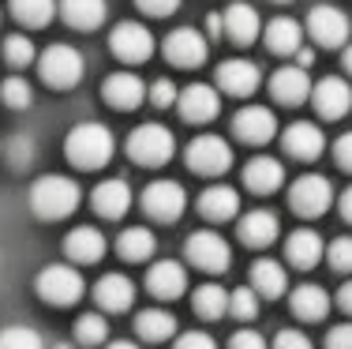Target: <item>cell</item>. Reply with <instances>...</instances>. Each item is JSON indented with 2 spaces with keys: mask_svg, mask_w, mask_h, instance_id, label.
<instances>
[{
  "mask_svg": "<svg viewBox=\"0 0 352 349\" xmlns=\"http://www.w3.org/2000/svg\"><path fill=\"white\" fill-rule=\"evenodd\" d=\"M116 151V139L105 124L98 120H87V124H75L64 139V154L75 169H102L109 165V158Z\"/></svg>",
  "mask_w": 352,
  "mask_h": 349,
  "instance_id": "obj_1",
  "label": "cell"
},
{
  "mask_svg": "<svg viewBox=\"0 0 352 349\" xmlns=\"http://www.w3.org/2000/svg\"><path fill=\"white\" fill-rule=\"evenodd\" d=\"M79 199H82L79 184L72 177H60V173H45V177H38L30 184V211L45 222H60L68 214H75Z\"/></svg>",
  "mask_w": 352,
  "mask_h": 349,
  "instance_id": "obj_2",
  "label": "cell"
},
{
  "mask_svg": "<svg viewBox=\"0 0 352 349\" xmlns=\"http://www.w3.org/2000/svg\"><path fill=\"white\" fill-rule=\"evenodd\" d=\"M38 76L41 83H49L53 90H72L75 83L82 79V56L75 45H64V41H53L38 53Z\"/></svg>",
  "mask_w": 352,
  "mask_h": 349,
  "instance_id": "obj_3",
  "label": "cell"
},
{
  "mask_svg": "<svg viewBox=\"0 0 352 349\" xmlns=\"http://www.w3.org/2000/svg\"><path fill=\"white\" fill-rule=\"evenodd\" d=\"M176 151V139L165 124H139L128 136V158L135 165H146V169H157L165 165Z\"/></svg>",
  "mask_w": 352,
  "mask_h": 349,
  "instance_id": "obj_4",
  "label": "cell"
},
{
  "mask_svg": "<svg viewBox=\"0 0 352 349\" xmlns=\"http://www.w3.org/2000/svg\"><path fill=\"white\" fill-rule=\"evenodd\" d=\"M38 297L45 304H56V308H64V304H75L82 297V274L75 263H49L45 271L38 274Z\"/></svg>",
  "mask_w": 352,
  "mask_h": 349,
  "instance_id": "obj_5",
  "label": "cell"
},
{
  "mask_svg": "<svg viewBox=\"0 0 352 349\" xmlns=\"http://www.w3.org/2000/svg\"><path fill=\"white\" fill-rule=\"evenodd\" d=\"M184 255H188L191 267H199L206 274H221V271H229V263H232V248L217 229L191 233L188 244H184Z\"/></svg>",
  "mask_w": 352,
  "mask_h": 349,
  "instance_id": "obj_6",
  "label": "cell"
},
{
  "mask_svg": "<svg viewBox=\"0 0 352 349\" xmlns=\"http://www.w3.org/2000/svg\"><path fill=\"white\" fill-rule=\"evenodd\" d=\"M184 162L199 177H221L232 165V147L221 136H195L188 143V151H184Z\"/></svg>",
  "mask_w": 352,
  "mask_h": 349,
  "instance_id": "obj_7",
  "label": "cell"
},
{
  "mask_svg": "<svg viewBox=\"0 0 352 349\" xmlns=\"http://www.w3.org/2000/svg\"><path fill=\"white\" fill-rule=\"evenodd\" d=\"M349 30H352L349 15L341 12V8H333V4L311 8V15H307V23H304V34H311V41L322 45V49L349 45Z\"/></svg>",
  "mask_w": 352,
  "mask_h": 349,
  "instance_id": "obj_8",
  "label": "cell"
},
{
  "mask_svg": "<svg viewBox=\"0 0 352 349\" xmlns=\"http://www.w3.org/2000/svg\"><path fill=\"white\" fill-rule=\"evenodd\" d=\"M330 203H333V184L326 177H318V173H304V177H296L289 184V207L296 214H304V218L326 214Z\"/></svg>",
  "mask_w": 352,
  "mask_h": 349,
  "instance_id": "obj_9",
  "label": "cell"
},
{
  "mask_svg": "<svg viewBox=\"0 0 352 349\" xmlns=\"http://www.w3.org/2000/svg\"><path fill=\"white\" fill-rule=\"evenodd\" d=\"M142 211L154 222H176L188 211V192H184L176 180H154V184H146V192H142Z\"/></svg>",
  "mask_w": 352,
  "mask_h": 349,
  "instance_id": "obj_10",
  "label": "cell"
},
{
  "mask_svg": "<svg viewBox=\"0 0 352 349\" xmlns=\"http://www.w3.org/2000/svg\"><path fill=\"white\" fill-rule=\"evenodd\" d=\"M109 49L116 53V61H128V64H142L150 61L154 53V34H150L142 23H116L113 34H109Z\"/></svg>",
  "mask_w": 352,
  "mask_h": 349,
  "instance_id": "obj_11",
  "label": "cell"
},
{
  "mask_svg": "<svg viewBox=\"0 0 352 349\" xmlns=\"http://www.w3.org/2000/svg\"><path fill=\"white\" fill-rule=\"evenodd\" d=\"M176 109L188 124H206L221 113V90L217 87H206V83H191L176 94Z\"/></svg>",
  "mask_w": 352,
  "mask_h": 349,
  "instance_id": "obj_12",
  "label": "cell"
},
{
  "mask_svg": "<svg viewBox=\"0 0 352 349\" xmlns=\"http://www.w3.org/2000/svg\"><path fill=\"white\" fill-rule=\"evenodd\" d=\"M232 131H236L240 143L263 147L278 136V116L266 109V105H244V109L232 116Z\"/></svg>",
  "mask_w": 352,
  "mask_h": 349,
  "instance_id": "obj_13",
  "label": "cell"
},
{
  "mask_svg": "<svg viewBox=\"0 0 352 349\" xmlns=\"http://www.w3.org/2000/svg\"><path fill=\"white\" fill-rule=\"evenodd\" d=\"M311 105L322 120H341L352 109V87L341 76H326L311 87Z\"/></svg>",
  "mask_w": 352,
  "mask_h": 349,
  "instance_id": "obj_14",
  "label": "cell"
},
{
  "mask_svg": "<svg viewBox=\"0 0 352 349\" xmlns=\"http://www.w3.org/2000/svg\"><path fill=\"white\" fill-rule=\"evenodd\" d=\"M162 53L169 64H176V68H199V64L206 61V38L199 34L195 27H180L162 41Z\"/></svg>",
  "mask_w": 352,
  "mask_h": 349,
  "instance_id": "obj_15",
  "label": "cell"
},
{
  "mask_svg": "<svg viewBox=\"0 0 352 349\" xmlns=\"http://www.w3.org/2000/svg\"><path fill=\"white\" fill-rule=\"evenodd\" d=\"M217 90H225V94L232 98H251L258 90V83H263V72H258L255 61H225L217 64Z\"/></svg>",
  "mask_w": 352,
  "mask_h": 349,
  "instance_id": "obj_16",
  "label": "cell"
},
{
  "mask_svg": "<svg viewBox=\"0 0 352 349\" xmlns=\"http://www.w3.org/2000/svg\"><path fill=\"white\" fill-rule=\"evenodd\" d=\"M102 98H105V105H113V109H120V113L139 109V105L146 102V83H142L135 72H113V76L102 83Z\"/></svg>",
  "mask_w": 352,
  "mask_h": 349,
  "instance_id": "obj_17",
  "label": "cell"
},
{
  "mask_svg": "<svg viewBox=\"0 0 352 349\" xmlns=\"http://www.w3.org/2000/svg\"><path fill=\"white\" fill-rule=\"evenodd\" d=\"M281 147H285V154L296 158V162H315V158L322 154V147H326V136H322L318 124L296 120V124H289V128L281 131Z\"/></svg>",
  "mask_w": 352,
  "mask_h": 349,
  "instance_id": "obj_18",
  "label": "cell"
},
{
  "mask_svg": "<svg viewBox=\"0 0 352 349\" xmlns=\"http://www.w3.org/2000/svg\"><path fill=\"white\" fill-rule=\"evenodd\" d=\"M105 248H109L105 233L94 226H79L64 237V255H68L75 267H94V263H102Z\"/></svg>",
  "mask_w": 352,
  "mask_h": 349,
  "instance_id": "obj_19",
  "label": "cell"
},
{
  "mask_svg": "<svg viewBox=\"0 0 352 349\" xmlns=\"http://www.w3.org/2000/svg\"><path fill=\"white\" fill-rule=\"evenodd\" d=\"M311 76H307V68H300V64H289V68H278L270 76V94L274 102L281 105H304L307 98H311Z\"/></svg>",
  "mask_w": 352,
  "mask_h": 349,
  "instance_id": "obj_20",
  "label": "cell"
},
{
  "mask_svg": "<svg viewBox=\"0 0 352 349\" xmlns=\"http://www.w3.org/2000/svg\"><path fill=\"white\" fill-rule=\"evenodd\" d=\"M94 301H98V308H102V312H128L131 304H135V282H131L128 274L109 271V274L98 278Z\"/></svg>",
  "mask_w": 352,
  "mask_h": 349,
  "instance_id": "obj_21",
  "label": "cell"
},
{
  "mask_svg": "<svg viewBox=\"0 0 352 349\" xmlns=\"http://www.w3.org/2000/svg\"><path fill=\"white\" fill-rule=\"evenodd\" d=\"M90 207H94L102 218H109V222L124 218V214L131 211V188H128V180H120V177L102 180V184L90 192Z\"/></svg>",
  "mask_w": 352,
  "mask_h": 349,
  "instance_id": "obj_22",
  "label": "cell"
},
{
  "mask_svg": "<svg viewBox=\"0 0 352 349\" xmlns=\"http://www.w3.org/2000/svg\"><path fill=\"white\" fill-rule=\"evenodd\" d=\"M146 289L154 297H162V301H176V297H184V289H188V271L176 260H157V263H150V271H146Z\"/></svg>",
  "mask_w": 352,
  "mask_h": 349,
  "instance_id": "obj_23",
  "label": "cell"
},
{
  "mask_svg": "<svg viewBox=\"0 0 352 349\" xmlns=\"http://www.w3.org/2000/svg\"><path fill=\"white\" fill-rule=\"evenodd\" d=\"M221 27H225V38L236 41V45H251L263 34V19L251 4H229L221 12Z\"/></svg>",
  "mask_w": 352,
  "mask_h": 349,
  "instance_id": "obj_24",
  "label": "cell"
},
{
  "mask_svg": "<svg viewBox=\"0 0 352 349\" xmlns=\"http://www.w3.org/2000/svg\"><path fill=\"white\" fill-rule=\"evenodd\" d=\"M240 240H244L248 248H266V244H274V240L281 237V222H278V214L274 211H248V214H240Z\"/></svg>",
  "mask_w": 352,
  "mask_h": 349,
  "instance_id": "obj_25",
  "label": "cell"
},
{
  "mask_svg": "<svg viewBox=\"0 0 352 349\" xmlns=\"http://www.w3.org/2000/svg\"><path fill=\"white\" fill-rule=\"evenodd\" d=\"M244 184H248L255 195L278 192V188L285 184V165L278 162V158H270V154H255V158L244 165Z\"/></svg>",
  "mask_w": 352,
  "mask_h": 349,
  "instance_id": "obj_26",
  "label": "cell"
},
{
  "mask_svg": "<svg viewBox=\"0 0 352 349\" xmlns=\"http://www.w3.org/2000/svg\"><path fill=\"white\" fill-rule=\"evenodd\" d=\"M330 293H326L322 286H315V282H307V286H296L289 297V312L296 315V319L304 323H318L326 319V312H330Z\"/></svg>",
  "mask_w": 352,
  "mask_h": 349,
  "instance_id": "obj_27",
  "label": "cell"
},
{
  "mask_svg": "<svg viewBox=\"0 0 352 349\" xmlns=\"http://www.w3.org/2000/svg\"><path fill=\"white\" fill-rule=\"evenodd\" d=\"M266 49L278 56H296L304 49V27L289 15H278V19L266 23Z\"/></svg>",
  "mask_w": 352,
  "mask_h": 349,
  "instance_id": "obj_28",
  "label": "cell"
},
{
  "mask_svg": "<svg viewBox=\"0 0 352 349\" xmlns=\"http://www.w3.org/2000/svg\"><path fill=\"white\" fill-rule=\"evenodd\" d=\"M285 255H289L292 267L311 271L326 255V244H322V237H318L315 229H296V233H289V240H285Z\"/></svg>",
  "mask_w": 352,
  "mask_h": 349,
  "instance_id": "obj_29",
  "label": "cell"
},
{
  "mask_svg": "<svg viewBox=\"0 0 352 349\" xmlns=\"http://www.w3.org/2000/svg\"><path fill=\"white\" fill-rule=\"evenodd\" d=\"M236 211H240V195L229 184H214L199 195V214L206 222H229V218H236Z\"/></svg>",
  "mask_w": 352,
  "mask_h": 349,
  "instance_id": "obj_30",
  "label": "cell"
},
{
  "mask_svg": "<svg viewBox=\"0 0 352 349\" xmlns=\"http://www.w3.org/2000/svg\"><path fill=\"white\" fill-rule=\"evenodd\" d=\"M60 19L75 30H94L105 23V0H60Z\"/></svg>",
  "mask_w": 352,
  "mask_h": 349,
  "instance_id": "obj_31",
  "label": "cell"
},
{
  "mask_svg": "<svg viewBox=\"0 0 352 349\" xmlns=\"http://www.w3.org/2000/svg\"><path fill=\"white\" fill-rule=\"evenodd\" d=\"M285 286H289V274H285V267L278 260H255L251 263V289H255L258 297H281L285 293Z\"/></svg>",
  "mask_w": 352,
  "mask_h": 349,
  "instance_id": "obj_32",
  "label": "cell"
},
{
  "mask_svg": "<svg viewBox=\"0 0 352 349\" xmlns=\"http://www.w3.org/2000/svg\"><path fill=\"white\" fill-rule=\"evenodd\" d=\"M116 252H120L128 263H146L150 255L157 252V237L146 226H128L120 237H116Z\"/></svg>",
  "mask_w": 352,
  "mask_h": 349,
  "instance_id": "obj_33",
  "label": "cell"
},
{
  "mask_svg": "<svg viewBox=\"0 0 352 349\" xmlns=\"http://www.w3.org/2000/svg\"><path fill=\"white\" fill-rule=\"evenodd\" d=\"M135 330L146 342H169L176 335V315L165 312V308H142L135 315Z\"/></svg>",
  "mask_w": 352,
  "mask_h": 349,
  "instance_id": "obj_34",
  "label": "cell"
},
{
  "mask_svg": "<svg viewBox=\"0 0 352 349\" xmlns=\"http://www.w3.org/2000/svg\"><path fill=\"white\" fill-rule=\"evenodd\" d=\"M191 308L203 319H225L229 315V293L221 286H214V282H206V286H199L191 293Z\"/></svg>",
  "mask_w": 352,
  "mask_h": 349,
  "instance_id": "obj_35",
  "label": "cell"
},
{
  "mask_svg": "<svg viewBox=\"0 0 352 349\" xmlns=\"http://www.w3.org/2000/svg\"><path fill=\"white\" fill-rule=\"evenodd\" d=\"M12 15L19 27H45L56 15V0H12Z\"/></svg>",
  "mask_w": 352,
  "mask_h": 349,
  "instance_id": "obj_36",
  "label": "cell"
},
{
  "mask_svg": "<svg viewBox=\"0 0 352 349\" xmlns=\"http://www.w3.org/2000/svg\"><path fill=\"white\" fill-rule=\"evenodd\" d=\"M0 349H49V346L34 327H27V323H8V327H0Z\"/></svg>",
  "mask_w": 352,
  "mask_h": 349,
  "instance_id": "obj_37",
  "label": "cell"
},
{
  "mask_svg": "<svg viewBox=\"0 0 352 349\" xmlns=\"http://www.w3.org/2000/svg\"><path fill=\"white\" fill-rule=\"evenodd\" d=\"M105 338H109L105 315L87 312V315H79V319H75V342H79V346H105Z\"/></svg>",
  "mask_w": 352,
  "mask_h": 349,
  "instance_id": "obj_38",
  "label": "cell"
},
{
  "mask_svg": "<svg viewBox=\"0 0 352 349\" xmlns=\"http://www.w3.org/2000/svg\"><path fill=\"white\" fill-rule=\"evenodd\" d=\"M4 61L12 68H27V64H38V49L27 34H8L4 38Z\"/></svg>",
  "mask_w": 352,
  "mask_h": 349,
  "instance_id": "obj_39",
  "label": "cell"
},
{
  "mask_svg": "<svg viewBox=\"0 0 352 349\" xmlns=\"http://www.w3.org/2000/svg\"><path fill=\"white\" fill-rule=\"evenodd\" d=\"M0 102H4L8 109H27V105L34 102V90H30V83L23 76H8L0 83Z\"/></svg>",
  "mask_w": 352,
  "mask_h": 349,
  "instance_id": "obj_40",
  "label": "cell"
},
{
  "mask_svg": "<svg viewBox=\"0 0 352 349\" xmlns=\"http://www.w3.org/2000/svg\"><path fill=\"white\" fill-rule=\"evenodd\" d=\"M229 315H236V319H255L258 315V293L251 286H240L236 293H229Z\"/></svg>",
  "mask_w": 352,
  "mask_h": 349,
  "instance_id": "obj_41",
  "label": "cell"
},
{
  "mask_svg": "<svg viewBox=\"0 0 352 349\" xmlns=\"http://www.w3.org/2000/svg\"><path fill=\"white\" fill-rule=\"evenodd\" d=\"M30 162H34V139L15 136L12 143H8V165H12V169H27Z\"/></svg>",
  "mask_w": 352,
  "mask_h": 349,
  "instance_id": "obj_42",
  "label": "cell"
},
{
  "mask_svg": "<svg viewBox=\"0 0 352 349\" xmlns=\"http://www.w3.org/2000/svg\"><path fill=\"white\" fill-rule=\"evenodd\" d=\"M326 260L333 271H352V237H338L326 248Z\"/></svg>",
  "mask_w": 352,
  "mask_h": 349,
  "instance_id": "obj_43",
  "label": "cell"
},
{
  "mask_svg": "<svg viewBox=\"0 0 352 349\" xmlns=\"http://www.w3.org/2000/svg\"><path fill=\"white\" fill-rule=\"evenodd\" d=\"M146 102L154 105V109H169V105H176V87L169 79H154L146 87Z\"/></svg>",
  "mask_w": 352,
  "mask_h": 349,
  "instance_id": "obj_44",
  "label": "cell"
},
{
  "mask_svg": "<svg viewBox=\"0 0 352 349\" xmlns=\"http://www.w3.org/2000/svg\"><path fill=\"white\" fill-rule=\"evenodd\" d=\"M274 349H315L311 346V338L304 335V330H296V327H285L274 335Z\"/></svg>",
  "mask_w": 352,
  "mask_h": 349,
  "instance_id": "obj_45",
  "label": "cell"
},
{
  "mask_svg": "<svg viewBox=\"0 0 352 349\" xmlns=\"http://www.w3.org/2000/svg\"><path fill=\"white\" fill-rule=\"evenodd\" d=\"M173 349H217V342L206 335V330H184V335H176Z\"/></svg>",
  "mask_w": 352,
  "mask_h": 349,
  "instance_id": "obj_46",
  "label": "cell"
},
{
  "mask_svg": "<svg viewBox=\"0 0 352 349\" xmlns=\"http://www.w3.org/2000/svg\"><path fill=\"white\" fill-rule=\"evenodd\" d=\"M229 349H266V338L258 335V330H232V338H229Z\"/></svg>",
  "mask_w": 352,
  "mask_h": 349,
  "instance_id": "obj_47",
  "label": "cell"
},
{
  "mask_svg": "<svg viewBox=\"0 0 352 349\" xmlns=\"http://www.w3.org/2000/svg\"><path fill=\"white\" fill-rule=\"evenodd\" d=\"M139 12L154 15V19H165V15H173L176 8H180V0H135Z\"/></svg>",
  "mask_w": 352,
  "mask_h": 349,
  "instance_id": "obj_48",
  "label": "cell"
},
{
  "mask_svg": "<svg viewBox=\"0 0 352 349\" xmlns=\"http://www.w3.org/2000/svg\"><path fill=\"white\" fill-rule=\"evenodd\" d=\"M326 349H352V323H338L326 335Z\"/></svg>",
  "mask_w": 352,
  "mask_h": 349,
  "instance_id": "obj_49",
  "label": "cell"
},
{
  "mask_svg": "<svg viewBox=\"0 0 352 349\" xmlns=\"http://www.w3.org/2000/svg\"><path fill=\"white\" fill-rule=\"evenodd\" d=\"M333 162H338L345 173H352V131H345V136L333 143Z\"/></svg>",
  "mask_w": 352,
  "mask_h": 349,
  "instance_id": "obj_50",
  "label": "cell"
},
{
  "mask_svg": "<svg viewBox=\"0 0 352 349\" xmlns=\"http://www.w3.org/2000/svg\"><path fill=\"white\" fill-rule=\"evenodd\" d=\"M338 304H341V312L352 315V282H345V286L338 289Z\"/></svg>",
  "mask_w": 352,
  "mask_h": 349,
  "instance_id": "obj_51",
  "label": "cell"
},
{
  "mask_svg": "<svg viewBox=\"0 0 352 349\" xmlns=\"http://www.w3.org/2000/svg\"><path fill=\"white\" fill-rule=\"evenodd\" d=\"M338 207H341V218H345L349 226H352V184L345 188V192H341V199H338Z\"/></svg>",
  "mask_w": 352,
  "mask_h": 349,
  "instance_id": "obj_52",
  "label": "cell"
},
{
  "mask_svg": "<svg viewBox=\"0 0 352 349\" xmlns=\"http://www.w3.org/2000/svg\"><path fill=\"white\" fill-rule=\"evenodd\" d=\"M341 64H345V72H349V76H352V41H349V45H345V53H341Z\"/></svg>",
  "mask_w": 352,
  "mask_h": 349,
  "instance_id": "obj_53",
  "label": "cell"
},
{
  "mask_svg": "<svg viewBox=\"0 0 352 349\" xmlns=\"http://www.w3.org/2000/svg\"><path fill=\"white\" fill-rule=\"evenodd\" d=\"M105 349H139L135 342H124V338H116V342H109Z\"/></svg>",
  "mask_w": 352,
  "mask_h": 349,
  "instance_id": "obj_54",
  "label": "cell"
},
{
  "mask_svg": "<svg viewBox=\"0 0 352 349\" xmlns=\"http://www.w3.org/2000/svg\"><path fill=\"white\" fill-rule=\"evenodd\" d=\"M49 349H75V346H68V342H56V346H49Z\"/></svg>",
  "mask_w": 352,
  "mask_h": 349,
  "instance_id": "obj_55",
  "label": "cell"
},
{
  "mask_svg": "<svg viewBox=\"0 0 352 349\" xmlns=\"http://www.w3.org/2000/svg\"><path fill=\"white\" fill-rule=\"evenodd\" d=\"M274 4H289V0H274Z\"/></svg>",
  "mask_w": 352,
  "mask_h": 349,
  "instance_id": "obj_56",
  "label": "cell"
}]
</instances>
